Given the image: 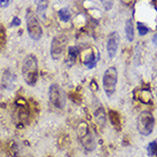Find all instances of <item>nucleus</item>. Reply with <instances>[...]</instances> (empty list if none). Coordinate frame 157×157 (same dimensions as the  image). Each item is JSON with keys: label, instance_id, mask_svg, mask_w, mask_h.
Returning a JSON list of instances; mask_svg holds the SVG:
<instances>
[{"label": "nucleus", "instance_id": "f257e3e1", "mask_svg": "<svg viewBox=\"0 0 157 157\" xmlns=\"http://www.w3.org/2000/svg\"><path fill=\"white\" fill-rule=\"evenodd\" d=\"M22 76L28 85L35 86L38 79V60L33 54H29L24 57L22 63Z\"/></svg>", "mask_w": 157, "mask_h": 157}, {"label": "nucleus", "instance_id": "f03ea898", "mask_svg": "<svg viewBox=\"0 0 157 157\" xmlns=\"http://www.w3.org/2000/svg\"><path fill=\"white\" fill-rule=\"evenodd\" d=\"M25 22H26V31L28 35L32 40H39L43 37V28L40 25L38 16L35 12L29 9L25 14Z\"/></svg>", "mask_w": 157, "mask_h": 157}, {"label": "nucleus", "instance_id": "7ed1b4c3", "mask_svg": "<svg viewBox=\"0 0 157 157\" xmlns=\"http://www.w3.org/2000/svg\"><path fill=\"white\" fill-rule=\"evenodd\" d=\"M155 126V118L150 111H142L136 119V128L141 135L151 134Z\"/></svg>", "mask_w": 157, "mask_h": 157}, {"label": "nucleus", "instance_id": "20e7f679", "mask_svg": "<svg viewBox=\"0 0 157 157\" xmlns=\"http://www.w3.org/2000/svg\"><path fill=\"white\" fill-rule=\"evenodd\" d=\"M117 79H118V74L116 68H109L105 70V72L103 74V78H102V86L105 90V95L108 98H111L113 94L116 91V85H117Z\"/></svg>", "mask_w": 157, "mask_h": 157}, {"label": "nucleus", "instance_id": "39448f33", "mask_svg": "<svg viewBox=\"0 0 157 157\" xmlns=\"http://www.w3.org/2000/svg\"><path fill=\"white\" fill-rule=\"evenodd\" d=\"M78 136L80 142L83 144V147L85 148V150L87 151H92L95 149V140H94V136L91 133L88 126L85 124V123H82L78 126Z\"/></svg>", "mask_w": 157, "mask_h": 157}, {"label": "nucleus", "instance_id": "423d86ee", "mask_svg": "<svg viewBox=\"0 0 157 157\" xmlns=\"http://www.w3.org/2000/svg\"><path fill=\"white\" fill-rule=\"evenodd\" d=\"M49 101L57 109H62L66 105L64 92L62 91V88L56 84H53L49 87Z\"/></svg>", "mask_w": 157, "mask_h": 157}, {"label": "nucleus", "instance_id": "0eeeda50", "mask_svg": "<svg viewBox=\"0 0 157 157\" xmlns=\"http://www.w3.org/2000/svg\"><path fill=\"white\" fill-rule=\"evenodd\" d=\"M67 39L64 36H55L51 44V55L54 60H59L64 52Z\"/></svg>", "mask_w": 157, "mask_h": 157}, {"label": "nucleus", "instance_id": "6e6552de", "mask_svg": "<svg viewBox=\"0 0 157 157\" xmlns=\"http://www.w3.org/2000/svg\"><path fill=\"white\" fill-rule=\"evenodd\" d=\"M118 45H119V36L117 32H111L108 38V43H107V52L110 59L115 57L118 51Z\"/></svg>", "mask_w": 157, "mask_h": 157}, {"label": "nucleus", "instance_id": "1a4fd4ad", "mask_svg": "<svg viewBox=\"0 0 157 157\" xmlns=\"http://www.w3.org/2000/svg\"><path fill=\"white\" fill-rule=\"evenodd\" d=\"M14 117L15 119H17L18 122H26L29 118V109L26 107L25 102H21V99L17 100L16 108L14 111Z\"/></svg>", "mask_w": 157, "mask_h": 157}, {"label": "nucleus", "instance_id": "9d476101", "mask_svg": "<svg viewBox=\"0 0 157 157\" xmlns=\"http://www.w3.org/2000/svg\"><path fill=\"white\" fill-rule=\"evenodd\" d=\"M16 77L10 70H6L2 75V87L5 90H12L15 86Z\"/></svg>", "mask_w": 157, "mask_h": 157}, {"label": "nucleus", "instance_id": "9b49d317", "mask_svg": "<svg viewBox=\"0 0 157 157\" xmlns=\"http://www.w3.org/2000/svg\"><path fill=\"white\" fill-rule=\"evenodd\" d=\"M48 7V0H38L37 1V16H39L41 20H46V12Z\"/></svg>", "mask_w": 157, "mask_h": 157}, {"label": "nucleus", "instance_id": "f8f14e48", "mask_svg": "<svg viewBox=\"0 0 157 157\" xmlns=\"http://www.w3.org/2000/svg\"><path fill=\"white\" fill-rule=\"evenodd\" d=\"M96 62H98V56H95V55L93 54V52L90 49V53L84 56V63H85L86 67H88V68H93V67L96 64Z\"/></svg>", "mask_w": 157, "mask_h": 157}, {"label": "nucleus", "instance_id": "ddd939ff", "mask_svg": "<svg viewBox=\"0 0 157 157\" xmlns=\"http://www.w3.org/2000/svg\"><path fill=\"white\" fill-rule=\"evenodd\" d=\"M125 35H126V39L128 41H133V39H134V28H133L131 20H127L126 21V24H125Z\"/></svg>", "mask_w": 157, "mask_h": 157}, {"label": "nucleus", "instance_id": "4468645a", "mask_svg": "<svg viewBox=\"0 0 157 157\" xmlns=\"http://www.w3.org/2000/svg\"><path fill=\"white\" fill-rule=\"evenodd\" d=\"M95 119L96 122L99 123V125H101V126H105V111H103V108L101 107V108H99V109L95 111Z\"/></svg>", "mask_w": 157, "mask_h": 157}, {"label": "nucleus", "instance_id": "2eb2a0df", "mask_svg": "<svg viewBox=\"0 0 157 157\" xmlns=\"http://www.w3.org/2000/svg\"><path fill=\"white\" fill-rule=\"evenodd\" d=\"M59 17L61 18V21L63 22H68L71 18V13L68 8H61L59 10Z\"/></svg>", "mask_w": 157, "mask_h": 157}, {"label": "nucleus", "instance_id": "dca6fc26", "mask_svg": "<svg viewBox=\"0 0 157 157\" xmlns=\"http://www.w3.org/2000/svg\"><path fill=\"white\" fill-rule=\"evenodd\" d=\"M147 154H148V156L150 157H154L157 155V142L156 141H153V142H150L148 144V147H147Z\"/></svg>", "mask_w": 157, "mask_h": 157}, {"label": "nucleus", "instance_id": "f3484780", "mask_svg": "<svg viewBox=\"0 0 157 157\" xmlns=\"http://www.w3.org/2000/svg\"><path fill=\"white\" fill-rule=\"evenodd\" d=\"M109 117H110V121H111V123H113L115 126H118V125H119V115H118L116 111L110 110V111H109Z\"/></svg>", "mask_w": 157, "mask_h": 157}, {"label": "nucleus", "instance_id": "a211bd4d", "mask_svg": "<svg viewBox=\"0 0 157 157\" xmlns=\"http://www.w3.org/2000/svg\"><path fill=\"white\" fill-rule=\"evenodd\" d=\"M78 55V48L76 46H70L69 47V59L71 61H75Z\"/></svg>", "mask_w": 157, "mask_h": 157}, {"label": "nucleus", "instance_id": "6ab92c4d", "mask_svg": "<svg viewBox=\"0 0 157 157\" xmlns=\"http://www.w3.org/2000/svg\"><path fill=\"white\" fill-rule=\"evenodd\" d=\"M136 26H138V31H139V35L140 36H144L147 32H148V28L144 25V24H142V23H138L136 24Z\"/></svg>", "mask_w": 157, "mask_h": 157}, {"label": "nucleus", "instance_id": "aec40b11", "mask_svg": "<svg viewBox=\"0 0 157 157\" xmlns=\"http://www.w3.org/2000/svg\"><path fill=\"white\" fill-rule=\"evenodd\" d=\"M10 4H12V0H0V7L1 8H7Z\"/></svg>", "mask_w": 157, "mask_h": 157}, {"label": "nucleus", "instance_id": "412c9836", "mask_svg": "<svg viewBox=\"0 0 157 157\" xmlns=\"http://www.w3.org/2000/svg\"><path fill=\"white\" fill-rule=\"evenodd\" d=\"M20 24H21V20L18 17H14L12 23H10V26H18Z\"/></svg>", "mask_w": 157, "mask_h": 157}, {"label": "nucleus", "instance_id": "4be33fe9", "mask_svg": "<svg viewBox=\"0 0 157 157\" xmlns=\"http://www.w3.org/2000/svg\"><path fill=\"white\" fill-rule=\"evenodd\" d=\"M153 43L155 46H157V33L153 37Z\"/></svg>", "mask_w": 157, "mask_h": 157}]
</instances>
